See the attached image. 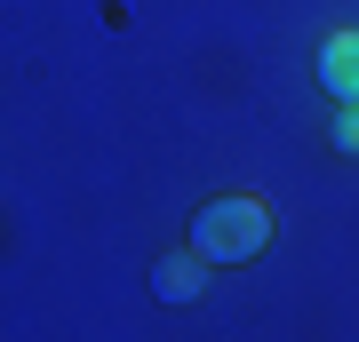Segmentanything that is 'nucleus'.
Masks as SVG:
<instances>
[{"instance_id":"2","label":"nucleus","mask_w":359,"mask_h":342,"mask_svg":"<svg viewBox=\"0 0 359 342\" xmlns=\"http://www.w3.org/2000/svg\"><path fill=\"white\" fill-rule=\"evenodd\" d=\"M320 88L335 104H359V24H335L320 40Z\"/></svg>"},{"instance_id":"1","label":"nucleus","mask_w":359,"mask_h":342,"mask_svg":"<svg viewBox=\"0 0 359 342\" xmlns=\"http://www.w3.org/2000/svg\"><path fill=\"white\" fill-rule=\"evenodd\" d=\"M192 247L208 255V263H256V255L271 247V207L256 199V191H224V199H208L192 215Z\"/></svg>"},{"instance_id":"4","label":"nucleus","mask_w":359,"mask_h":342,"mask_svg":"<svg viewBox=\"0 0 359 342\" xmlns=\"http://www.w3.org/2000/svg\"><path fill=\"white\" fill-rule=\"evenodd\" d=\"M335 152L359 159V104H335Z\"/></svg>"},{"instance_id":"3","label":"nucleus","mask_w":359,"mask_h":342,"mask_svg":"<svg viewBox=\"0 0 359 342\" xmlns=\"http://www.w3.org/2000/svg\"><path fill=\"white\" fill-rule=\"evenodd\" d=\"M208 271H216V263H208L200 247H176V255L152 263V294H160V303H200V294H208Z\"/></svg>"}]
</instances>
